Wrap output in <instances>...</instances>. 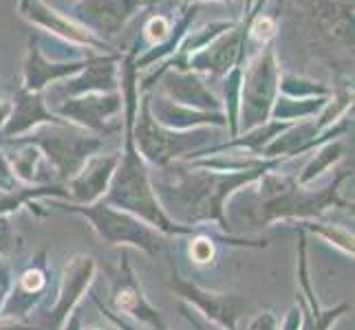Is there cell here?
I'll return each instance as SVG.
<instances>
[{
	"instance_id": "1",
	"label": "cell",
	"mask_w": 355,
	"mask_h": 330,
	"mask_svg": "<svg viewBox=\"0 0 355 330\" xmlns=\"http://www.w3.org/2000/svg\"><path fill=\"white\" fill-rule=\"evenodd\" d=\"M280 163L283 158H274L272 163L248 172H214L188 161H177L164 167V176L153 183V190L168 218L177 225L194 227L216 223V227L230 231V220L225 216L227 201Z\"/></svg>"
},
{
	"instance_id": "2",
	"label": "cell",
	"mask_w": 355,
	"mask_h": 330,
	"mask_svg": "<svg viewBox=\"0 0 355 330\" xmlns=\"http://www.w3.org/2000/svg\"><path fill=\"white\" fill-rule=\"evenodd\" d=\"M139 71L135 68V51L121 59V100H124V152H119V161L115 167V174L111 178L104 203L117 207V210L130 212L132 216L141 218L144 223H148L159 234L166 238L175 236H192L197 234V227L177 225L175 220H170L164 207L159 205L157 194L153 190V178L148 172V165L141 158V154L135 148L132 139V124L135 115H137L139 106Z\"/></svg>"
},
{
	"instance_id": "3",
	"label": "cell",
	"mask_w": 355,
	"mask_h": 330,
	"mask_svg": "<svg viewBox=\"0 0 355 330\" xmlns=\"http://www.w3.org/2000/svg\"><path fill=\"white\" fill-rule=\"evenodd\" d=\"M353 172L345 169L340 172L327 187L311 190L309 185H300L296 176H287L269 169L259 178V190H256V203L248 210V227H269L274 223H300V220L320 218L327 210H349L353 203L340 196L342 183L351 178Z\"/></svg>"
},
{
	"instance_id": "4",
	"label": "cell",
	"mask_w": 355,
	"mask_h": 330,
	"mask_svg": "<svg viewBox=\"0 0 355 330\" xmlns=\"http://www.w3.org/2000/svg\"><path fill=\"white\" fill-rule=\"evenodd\" d=\"M132 139L135 148L141 154L146 163H153L159 169L177 163L179 158H186V154H199L207 143L212 141L210 128H194V130H170L157 124L150 115L148 93L141 95L137 115L132 124ZM188 156V158H192Z\"/></svg>"
},
{
	"instance_id": "5",
	"label": "cell",
	"mask_w": 355,
	"mask_h": 330,
	"mask_svg": "<svg viewBox=\"0 0 355 330\" xmlns=\"http://www.w3.org/2000/svg\"><path fill=\"white\" fill-rule=\"evenodd\" d=\"M51 207H60L62 212L80 214L89 220V225L106 247H132L139 249L146 255H159L164 251L166 236L159 234L148 223L141 218L132 216L130 212L117 210V207L108 205L104 201H97L93 205H73V203H60L51 201Z\"/></svg>"
},
{
	"instance_id": "6",
	"label": "cell",
	"mask_w": 355,
	"mask_h": 330,
	"mask_svg": "<svg viewBox=\"0 0 355 330\" xmlns=\"http://www.w3.org/2000/svg\"><path fill=\"white\" fill-rule=\"evenodd\" d=\"M7 143H31L35 145L46 161L55 169L60 181H69L76 176L82 165L89 161L93 154H100L104 148V137H97L93 132H87L78 126H38L24 137L7 141Z\"/></svg>"
},
{
	"instance_id": "7",
	"label": "cell",
	"mask_w": 355,
	"mask_h": 330,
	"mask_svg": "<svg viewBox=\"0 0 355 330\" xmlns=\"http://www.w3.org/2000/svg\"><path fill=\"white\" fill-rule=\"evenodd\" d=\"M280 66L272 44H265L241 77V100H239V134L250 132L269 121V113L278 97Z\"/></svg>"
},
{
	"instance_id": "8",
	"label": "cell",
	"mask_w": 355,
	"mask_h": 330,
	"mask_svg": "<svg viewBox=\"0 0 355 330\" xmlns=\"http://www.w3.org/2000/svg\"><path fill=\"white\" fill-rule=\"evenodd\" d=\"M168 286L177 293V297L186 306L197 309L207 320L214 322L221 330H236L239 320L252 306V300L241 293H214L183 279L175 268L170 273Z\"/></svg>"
},
{
	"instance_id": "9",
	"label": "cell",
	"mask_w": 355,
	"mask_h": 330,
	"mask_svg": "<svg viewBox=\"0 0 355 330\" xmlns=\"http://www.w3.org/2000/svg\"><path fill=\"white\" fill-rule=\"evenodd\" d=\"M121 108H124V100H121V93L115 91L71 97V100L53 104L51 110L71 126L93 132L97 137H108L119 128L113 119L121 113Z\"/></svg>"
},
{
	"instance_id": "10",
	"label": "cell",
	"mask_w": 355,
	"mask_h": 330,
	"mask_svg": "<svg viewBox=\"0 0 355 330\" xmlns=\"http://www.w3.org/2000/svg\"><path fill=\"white\" fill-rule=\"evenodd\" d=\"M265 0H259L256 9H248V16L241 24H234L232 29L218 35L216 40H212L201 51L188 55L186 59V68L199 73V75H207L212 80L225 77L232 68L241 66L243 62V51L245 44H248V33H250V20L254 14L263 7Z\"/></svg>"
},
{
	"instance_id": "11",
	"label": "cell",
	"mask_w": 355,
	"mask_h": 330,
	"mask_svg": "<svg viewBox=\"0 0 355 330\" xmlns=\"http://www.w3.org/2000/svg\"><path fill=\"white\" fill-rule=\"evenodd\" d=\"M111 306L113 313H121L124 317H130L132 322L148 326L150 330H168L164 315L153 306L150 300L139 284L135 268L128 260V251H121V260L117 271L111 277Z\"/></svg>"
},
{
	"instance_id": "12",
	"label": "cell",
	"mask_w": 355,
	"mask_h": 330,
	"mask_svg": "<svg viewBox=\"0 0 355 330\" xmlns=\"http://www.w3.org/2000/svg\"><path fill=\"white\" fill-rule=\"evenodd\" d=\"M95 273H97L95 258L84 255V253L73 255L64 266L62 282H60L58 300L53 304V309H49L38 320V324H33L35 330H60L62 328L69 317L76 313L82 295L93 284Z\"/></svg>"
},
{
	"instance_id": "13",
	"label": "cell",
	"mask_w": 355,
	"mask_h": 330,
	"mask_svg": "<svg viewBox=\"0 0 355 330\" xmlns=\"http://www.w3.org/2000/svg\"><path fill=\"white\" fill-rule=\"evenodd\" d=\"M18 11H20V16L24 20L33 24V27L51 33V35H55V38L64 40V42L73 44V46L91 48V51H100L104 55L117 53L111 48L108 40L97 38L95 33H91L89 29H84L82 24L76 22L71 16H64L62 11H58L55 7H51L46 0H20Z\"/></svg>"
},
{
	"instance_id": "14",
	"label": "cell",
	"mask_w": 355,
	"mask_h": 330,
	"mask_svg": "<svg viewBox=\"0 0 355 330\" xmlns=\"http://www.w3.org/2000/svg\"><path fill=\"white\" fill-rule=\"evenodd\" d=\"M155 80H159V95H164L170 102L194 110H205V113H223L221 97L210 91V86H207L203 75H199V73L162 66L150 80L141 84L139 91L146 93L153 86Z\"/></svg>"
},
{
	"instance_id": "15",
	"label": "cell",
	"mask_w": 355,
	"mask_h": 330,
	"mask_svg": "<svg viewBox=\"0 0 355 330\" xmlns=\"http://www.w3.org/2000/svg\"><path fill=\"white\" fill-rule=\"evenodd\" d=\"M139 9L141 5L137 0H78L71 18L97 38L106 40L124 29Z\"/></svg>"
},
{
	"instance_id": "16",
	"label": "cell",
	"mask_w": 355,
	"mask_h": 330,
	"mask_svg": "<svg viewBox=\"0 0 355 330\" xmlns=\"http://www.w3.org/2000/svg\"><path fill=\"white\" fill-rule=\"evenodd\" d=\"M91 57V55H89ZM89 57L80 59H51L46 57L38 40H29L27 55L22 64V86L27 93H44L49 86L58 82H64L73 77L87 66Z\"/></svg>"
},
{
	"instance_id": "17",
	"label": "cell",
	"mask_w": 355,
	"mask_h": 330,
	"mask_svg": "<svg viewBox=\"0 0 355 330\" xmlns=\"http://www.w3.org/2000/svg\"><path fill=\"white\" fill-rule=\"evenodd\" d=\"M119 53L91 55L87 66L80 73H76V75L64 82H58V91L53 95H58L60 102H62L89 93H115L119 91Z\"/></svg>"
},
{
	"instance_id": "18",
	"label": "cell",
	"mask_w": 355,
	"mask_h": 330,
	"mask_svg": "<svg viewBox=\"0 0 355 330\" xmlns=\"http://www.w3.org/2000/svg\"><path fill=\"white\" fill-rule=\"evenodd\" d=\"M49 286V264L46 251H38L33 255L31 264L14 279V286L0 311V320H27L33 306L42 300V293Z\"/></svg>"
},
{
	"instance_id": "19",
	"label": "cell",
	"mask_w": 355,
	"mask_h": 330,
	"mask_svg": "<svg viewBox=\"0 0 355 330\" xmlns=\"http://www.w3.org/2000/svg\"><path fill=\"white\" fill-rule=\"evenodd\" d=\"M64 126L67 121L60 119L51 106L46 104L44 93H27L24 89H18L14 104H11V113L7 121L0 128V137L3 141H14L24 137L27 132H31L38 126Z\"/></svg>"
},
{
	"instance_id": "20",
	"label": "cell",
	"mask_w": 355,
	"mask_h": 330,
	"mask_svg": "<svg viewBox=\"0 0 355 330\" xmlns=\"http://www.w3.org/2000/svg\"><path fill=\"white\" fill-rule=\"evenodd\" d=\"M119 161V152L111 154H93L80 172L64 183L69 192V203L73 205H93L102 201L111 185L115 167Z\"/></svg>"
},
{
	"instance_id": "21",
	"label": "cell",
	"mask_w": 355,
	"mask_h": 330,
	"mask_svg": "<svg viewBox=\"0 0 355 330\" xmlns=\"http://www.w3.org/2000/svg\"><path fill=\"white\" fill-rule=\"evenodd\" d=\"M150 115L157 124L170 130H194V128H225L227 119L223 113H205V110H194L188 106H179L175 102L166 100L164 95L148 93Z\"/></svg>"
},
{
	"instance_id": "22",
	"label": "cell",
	"mask_w": 355,
	"mask_h": 330,
	"mask_svg": "<svg viewBox=\"0 0 355 330\" xmlns=\"http://www.w3.org/2000/svg\"><path fill=\"white\" fill-rule=\"evenodd\" d=\"M42 199H64L69 203V192L64 185H58V183H44V185H18L16 190L3 192L0 190V216H11L20 212L22 207H29V210L44 218L46 212H42L38 207V201Z\"/></svg>"
},
{
	"instance_id": "23",
	"label": "cell",
	"mask_w": 355,
	"mask_h": 330,
	"mask_svg": "<svg viewBox=\"0 0 355 330\" xmlns=\"http://www.w3.org/2000/svg\"><path fill=\"white\" fill-rule=\"evenodd\" d=\"M199 9H201V5H188L186 9H183L181 18L173 24V29H170L168 38L162 44L150 46L141 57L135 59V68L141 71V68L153 66L155 62H162V59H166V57H173L179 51V44L183 42V38H186V33L192 29V22H194V18H197Z\"/></svg>"
},
{
	"instance_id": "24",
	"label": "cell",
	"mask_w": 355,
	"mask_h": 330,
	"mask_svg": "<svg viewBox=\"0 0 355 330\" xmlns=\"http://www.w3.org/2000/svg\"><path fill=\"white\" fill-rule=\"evenodd\" d=\"M11 145H20L14 152H5L11 172H14L16 181L20 185H40V161H42V152L31 143H11Z\"/></svg>"
},
{
	"instance_id": "25",
	"label": "cell",
	"mask_w": 355,
	"mask_h": 330,
	"mask_svg": "<svg viewBox=\"0 0 355 330\" xmlns=\"http://www.w3.org/2000/svg\"><path fill=\"white\" fill-rule=\"evenodd\" d=\"M345 154H347V145L342 139H334V141L322 143L320 148H318L315 156L302 167V172L296 176V181L300 183V185H311L318 176L324 174L329 167H334L340 158H345Z\"/></svg>"
},
{
	"instance_id": "26",
	"label": "cell",
	"mask_w": 355,
	"mask_h": 330,
	"mask_svg": "<svg viewBox=\"0 0 355 330\" xmlns=\"http://www.w3.org/2000/svg\"><path fill=\"white\" fill-rule=\"evenodd\" d=\"M327 100H291V97L278 95L272 106V113H269V119L280 121V124H291V121L313 117L315 113H320Z\"/></svg>"
},
{
	"instance_id": "27",
	"label": "cell",
	"mask_w": 355,
	"mask_h": 330,
	"mask_svg": "<svg viewBox=\"0 0 355 330\" xmlns=\"http://www.w3.org/2000/svg\"><path fill=\"white\" fill-rule=\"evenodd\" d=\"M331 93L334 91L320 82L293 75V73H280L278 95L291 97V100H327V97H331Z\"/></svg>"
},
{
	"instance_id": "28",
	"label": "cell",
	"mask_w": 355,
	"mask_h": 330,
	"mask_svg": "<svg viewBox=\"0 0 355 330\" xmlns=\"http://www.w3.org/2000/svg\"><path fill=\"white\" fill-rule=\"evenodd\" d=\"M296 225H300V229L313 231L315 236H320L322 240L331 242V244H336V247H340L345 253L353 255V234H351L349 229L338 227V225L315 223V220H311V223H309V220H300V223H296Z\"/></svg>"
},
{
	"instance_id": "29",
	"label": "cell",
	"mask_w": 355,
	"mask_h": 330,
	"mask_svg": "<svg viewBox=\"0 0 355 330\" xmlns=\"http://www.w3.org/2000/svg\"><path fill=\"white\" fill-rule=\"evenodd\" d=\"M221 238V236H218ZM210 234H203L199 229L197 234L190 236V258L194 264H210L212 258H214V242L218 240Z\"/></svg>"
},
{
	"instance_id": "30",
	"label": "cell",
	"mask_w": 355,
	"mask_h": 330,
	"mask_svg": "<svg viewBox=\"0 0 355 330\" xmlns=\"http://www.w3.org/2000/svg\"><path fill=\"white\" fill-rule=\"evenodd\" d=\"M22 244L24 240L18 231L11 227L9 216H0V258L16 253L18 249H22Z\"/></svg>"
},
{
	"instance_id": "31",
	"label": "cell",
	"mask_w": 355,
	"mask_h": 330,
	"mask_svg": "<svg viewBox=\"0 0 355 330\" xmlns=\"http://www.w3.org/2000/svg\"><path fill=\"white\" fill-rule=\"evenodd\" d=\"M250 33L254 35L256 40L263 42V44H269L272 38L278 33V20L272 18V16H254L250 20Z\"/></svg>"
},
{
	"instance_id": "32",
	"label": "cell",
	"mask_w": 355,
	"mask_h": 330,
	"mask_svg": "<svg viewBox=\"0 0 355 330\" xmlns=\"http://www.w3.org/2000/svg\"><path fill=\"white\" fill-rule=\"evenodd\" d=\"M170 29H173V22H170L166 16L157 14V16H153L148 22H146L144 33H146V38L150 40V44L155 46V44H162L168 38Z\"/></svg>"
},
{
	"instance_id": "33",
	"label": "cell",
	"mask_w": 355,
	"mask_h": 330,
	"mask_svg": "<svg viewBox=\"0 0 355 330\" xmlns=\"http://www.w3.org/2000/svg\"><path fill=\"white\" fill-rule=\"evenodd\" d=\"M14 279H16L14 268H11V264L5 258H0V311H3L5 302L9 297L11 286H14Z\"/></svg>"
},
{
	"instance_id": "34",
	"label": "cell",
	"mask_w": 355,
	"mask_h": 330,
	"mask_svg": "<svg viewBox=\"0 0 355 330\" xmlns=\"http://www.w3.org/2000/svg\"><path fill=\"white\" fill-rule=\"evenodd\" d=\"M20 183L16 181L14 172H11L9 161H7V154L0 150V190L9 192V190H16Z\"/></svg>"
},
{
	"instance_id": "35",
	"label": "cell",
	"mask_w": 355,
	"mask_h": 330,
	"mask_svg": "<svg viewBox=\"0 0 355 330\" xmlns=\"http://www.w3.org/2000/svg\"><path fill=\"white\" fill-rule=\"evenodd\" d=\"M95 304H97V309H100L102 317H106V320H108V324L115 326V330H139V328H135V326L126 320V317H121V315L113 313L111 309H106L100 300H95Z\"/></svg>"
},
{
	"instance_id": "36",
	"label": "cell",
	"mask_w": 355,
	"mask_h": 330,
	"mask_svg": "<svg viewBox=\"0 0 355 330\" xmlns=\"http://www.w3.org/2000/svg\"><path fill=\"white\" fill-rule=\"evenodd\" d=\"M0 330H35V326L24 320H0Z\"/></svg>"
},
{
	"instance_id": "37",
	"label": "cell",
	"mask_w": 355,
	"mask_h": 330,
	"mask_svg": "<svg viewBox=\"0 0 355 330\" xmlns=\"http://www.w3.org/2000/svg\"><path fill=\"white\" fill-rule=\"evenodd\" d=\"M60 330H82V320H80V313H78V311L73 313V315L69 317V320L64 322V326L60 328Z\"/></svg>"
},
{
	"instance_id": "38",
	"label": "cell",
	"mask_w": 355,
	"mask_h": 330,
	"mask_svg": "<svg viewBox=\"0 0 355 330\" xmlns=\"http://www.w3.org/2000/svg\"><path fill=\"white\" fill-rule=\"evenodd\" d=\"M84 330V328H82ZM87 330H115V326H91Z\"/></svg>"
},
{
	"instance_id": "39",
	"label": "cell",
	"mask_w": 355,
	"mask_h": 330,
	"mask_svg": "<svg viewBox=\"0 0 355 330\" xmlns=\"http://www.w3.org/2000/svg\"><path fill=\"white\" fill-rule=\"evenodd\" d=\"M137 3L144 7V5H157V3H162V0H137Z\"/></svg>"
},
{
	"instance_id": "40",
	"label": "cell",
	"mask_w": 355,
	"mask_h": 330,
	"mask_svg": "<svg viewBox=\"0 0 355 330\" xmlns=\"http://www.w3.org/2000/svg\"><path fill=\"white\" fill-rule=\"evenodd\" d=\"M186 3H188V5H201L203 0H186ZM221 3H227V0H221Z\"/></svg>"
}]
</instances>
